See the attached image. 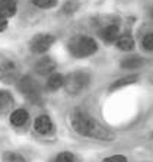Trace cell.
Masks as SVG:
<instances>
[{
	"label": "cell",
	"instance_id": "6da1fadb",
	"mask_svg": "<svg viewBox=\"0 0 153 162\" xmlns=\"http://www.w3.org/2000/svg\"><path fill=\"white\" fill-rule=\"evenodd\" d=\"M72 126L80 136L98 139V140H105L111 142L115 139V134L110 129L104 127L101 123H98L95 118H92L91 115L85 111L76 110L72 114Z\"/></svg>",
	"mask_w": 153,
	"mask_h": 162
},
{
	"label": "cell",
	"instance_id": "7a4b0ae2",
	"mask_svg": "<svg viewBox=\"0 0 153 162\" xmlns=\"http://www.w3.org/2000/svg\"><path fill=\"white\" fill-rule=\"evenodd\" d=\"M69 51L73 57L77 58H85L89 57L92 54H95L98 51V44L93 38L86 37V35H79L70 39L69 43Z\"/></svg>",
	"mask_w": 153,
	"mask_h": 162
},
{
	"label": "cell",
	"instance_id": "3957f363",
	"mask_svg": "<svg viewBox=\"0 0 153 162\" xmlns=\"http://www.w3.org/2000/svg\"><path fill=\"white\" fill-rule=\"evenodd\" d=\"M91 82V76L86 72H74L70 73L67 77H64V88L69 94H80L82 91H85Z\"/></svg>",
	"mask_w": 153,
	"mask_h": 162
},
{
	"label": "cell",
	"instance_id": "277c9868",
	"mask_svg": "<svg viewBox=\"0 0 153 162\" xmlns=\"http://www.w3.org/2000/svg\"><path fill=\"white\" fill-rule=\"evenodd\" d=\"M18 89L20 94L32 102H38L41 98V86L31 76H24L18 81Z\"/></svg>",
	"mask_w": 153,
	"mask_h": 162
},
{
	"label": "cell",
	"instance_id": "5b68a950",
	"mask_svg": "<svg viewBox=\"0 0 153 162\" xmlns=\"http://www.w3.org/2000/svg\"><path fill=\"white\" fill-rule=\"evenodd\" d=\"M19 79V67L13 60H0V81L3 83H15Z\"/></svg>",
	"mask_w": 153,
	"mask_h": 162
},
{
	"label": "cell",
	"instance_id": "8992f818",
	"mask_svg": "<svg viewBox=\"0 0 153 162\" xmlns=\"http://www.w3.org/2000/svg\"><path fill=\"white\" fill-rule=\"evenodd\" d=\"M54 41H56V38L53 35H50V34H38V35H35L31 39L29 48L35 54H44V53H47L51 48Z\"/></svg>",
	"mask_w": 153,
	"mask_h": 162
},
{
	"label": "cell",
	"instance_id": "52a82bcc",
	"mask_svg": "<svg viewBox=\"0 0 153 162\" xmlns=\"http://www.w3.org/2000/svg\"><path fill=\"white\" fill-rule=\"evenodd\" d=\"M34 130H35L37 133L43 134V136L50 134L54 130L53 120L50 118L48 115H39V117H37L35 121H34Z\"/></svg>",
	"mask_w": 153,
	"mask_h": 162
},
{
	"label": "cell",
	"instance_id": "ba28073f",
	"mask_svg": "<svg viewBox=\"0 0 153 162\" xmlns=\"http://www.w3.org/2000/svg\"><path fill=\"white\" fill-rule=\"evenodd\" d=\"M56 62H54L51 57L48 56H44L37 62L35 64V70L38 75H43V76H47V75H51L54 70H56Z\"/></svg>",
	"mask_w": 153,
	"mask_h": 162
},
{
	"label": "cell",
	"instance_id": "9c48e42d",
	"mask_svg": "<svg viewBox=\"0 0 153 162\" xmlns=\"http://www.w3.org/2000/svg\"><path fill=\"white\" fill-rule=\"evenodd\" d=\"M99 37L105 43H117V39L120 37V28L117 25H108L99 31Z\"/></svg>",
	"mask_w": 153,
	"mask_h": 162
},
{
	"label": "cell",
	"instance_id": "30bf717a",
	"mask_svg": "<svg viewBox=\"0 0 153 162\" xmlns=\"http://www.w3.org/2000/svg\"><path fill=\"white\" fill-rule=\"evenodd\" d=\"M9 120H10V124L12 126H15V127H22L24 124L28 123L29 114H28V111L24 110V108H18V110L12 111Z\"/></svg>",
	"mask_w": 153,
	"mask_h": 162
},
{
	"label": "cell",
	"instance_id": "8fae6325",
	"mask_svg": "<svg viewBox=\"0 0 153 162\" xmlns=\"http://www.w3.org/2000/svg\"><path fill=\"white\" fill-rule=\"evenodd\" d=\"M15 104L12 94L7 91H0V115L7 114Z\"/></svg>",
	"mask_w": 153,
	"mask_h": 162
},
{
	"label": "cell",
	"instance_id": "7c38bea8",
	"mask_svg": "<svg viewBox=\"0 0 153 162\" xmlns=\"http://www.w3.org/2000/svg\"><path fill=\"white\" fill-rule=\"evenodd\" d=\"M16 0H0V15L6 19L16 13Z\"/></svg>",
	"mask_w": 153,
	"mask_h": 162
},
{
	"label": "cell",
	"instance_id": "4fadbf2b",
	"mask_svg": "<svg viewBox=\"0 0 153 162\" xmlns=\"http://www.w3.org/2000/svg\"><path fill=\"white\" fill-rule=\"evenodd\" d=\"M61 86H64V76L60 73H53L50 75L47 81V89L48 91H57Z\"/></svg>",
	"mask_w": 153,
	"mask_h": 162
},
{
	"label": "cell",
	"instance_id": "5bb4252c",
	"mask_svg": "<svg viewBox=\"0 0 153 162\" xmlns=\"http://www.w3.org/2000/svg\"><path fill=\"white\" fill-rule=\"evenodd\" d=\"M117 47L123 50V51H131L134 48V39L130 34H123L121 37L117 39Z\"/></svg>",
	"mask_w": 153,
	"mask_h": 162
},
{
	"label": "cell",
	"instance_id": "9a60e30c",
	"mask_svg": "<svg viewBox=\"0 0 153 162\" xmlns=\"http://www.w3.org/2000/svg\"><path fill=\"white\" fill-rule=\"evenodd\" d=\"M139 79V75H131V76H125V77H121L118 81H115L112 85L110 86V91H117V89H120L123 86H127V85H131L134 82H137Z\"/></svg>",
	"mask_w": 153,
	"mask_h": 162
},
{
	"label": "cell",
	"instance_id": "2e32d148",
	"mask_svg": "<svg viewBox=\"0 0 153 162\" xmlns=\"http://www.w3.org/2000/svg\"><path fill=\"white\" fill-rule=\"evenodd\" d=\"M142 66H143V58L140 57H128L121 62L123 69H139Z\"/></svg>",
	"mask_w": 153,
	"mask_h": 162
},
{
	"label": "cell",
	"instance_id": "e0dca14e",
	"mask_svg": "<svg viewBox=\"0 0 153 162\" xmlns=\"http://www.w3.org/2000/svg\"><path fill=\"white\" fill-rule=\"evenodd\" d=\"M2 161L3 162H26L25 158L18 152H12V150H7V152L3 153L2 156Z\"/></svg>",
	"mask_w": 153,
	"mask_h": 162
},
{
	"label": "cell",
	"instance_id": "ac0fdd59",
	"mask_svg": "<svg viewBox=\"0 0 153 162\" xmlns=\"http://www.w3.org/2000/svg\"><path fill=\"white\" fill-rule=\"evenodd\" d=\"M53 162H76V158L72 152H61L54 158Z\"/></svg>",
	"mask_w": 153,
	"mask_h": 162
},
{
	"label": "cell",
	"instance_id": "d6986e66",
	"mask_svg": "<svg viewBox=\"0 0 153 162\" xmlns=\"http://www.w3.org/2000/svg\"><path fill=\"white\" fill-rule=\"evenodd\" d=\"M32 5L43 7V9H48V7H53L57 5V0H31Z\"/></svg>",
	"mask_w": 153,
	"mask_h": 162
},
{
	"label": "cell",
	"instance_id": "ffe728a7",
	"mask_svg": "<svg viewBox=\"0 0 153 162\" xmlns=\"http://www.w3.org/2000/svg\"><path fill=\"white\" fill-rule=\"evenodd\" d=\"M142 45H143L144 50H147V51H153V32L147 34V35H144L143 41H142Z\"/></svg>",
	"mask_w": 153,
	"mask_h": 162
},
{
	"label": "cell",
	"instance_id": "44dd1931",
	"mask_svg": "<svg viewBox=\"0 0 153 162\" xmlns=\"http://www.w3.org/2000/svg\"><path fill=\"white\" fill-rule=\"evenodd\" d=\"M63 9H64L66 13H72V12H74L77 9V2L76 0H67L64 6H63Z\"/></svg>",
	"mask_w": 153,
	"mask_h": 162
},
{
	"label": "cell",
	"instance_id": "7402d4cb",
	"mask_svg": "<svg viewBox=\"0 0 153 162\" xmlns=\"http://www.w3.org/2000/svg\"><path fill=\"white\" fill-rule=\"evenodd\" d=\"M104 162H128V161H127V158L124 155H112V156L105 158Z\"/></svg>",
	"mask_w": 153,
	"mask_h": 162
},
{
	"label": "cell",
	"instance_id": "603a6c76",
	"mask_svg": "<svg viewBox=\"0 0 153 162\" xmlns=\"http://www.w3.org/2000/svg\"><path fill=\"white\" fill-rule=\"evenodd\" d=\"M6 28H7V19L0 15V32H3Z\"/></svg>",
	"mask_w": 153,
	"mask_h": 162
},
{
	"label": "cell",
	"instance_id": "cb8c5ba5",
	"mask_svg": "<svg viewBox=\"0 0 153 162\" xmlns=\"http://www.w3.org/2000/svg\"><path fill=\"white\" fill-rule=\"evenodd\" d=\"M150 82H152V83H153V75H152V76H150Z\"/></svg>",
	"mask_w": 153,
	"mask_h": 162
},
{
	"label": "cell",
	"instance_id": "d4e9b609",
	"mask_svg": "<svg viewBox=\"0 0 153 162\" xmlns=\"http://www.w3.org/2000/svg\"><path fill=\"white\" fill-rule=\"evenodd\" d=\"M152 15H153V10H152Z\"/></svg>",
	"mask_w": 153,
	"mask_h": 162
}]
</instances>
